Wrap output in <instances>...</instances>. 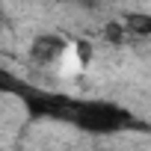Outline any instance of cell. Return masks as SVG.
<instances>
[{"label":"cell","mask_w":151,"mask_h":151,"mask_svg":"<svg viewBox=\"0 0 151 151\" xmlns=\"http://www.w3.org/2000/svg\"><path fill=\"white\" fill-rule=\"evenodd\" d=\"M68 124H74L83 133L92 136H113L122 130H145V124L122 104L104 101V98H74Z\"/></svg>","instance_id":"1"},{"label":"cell","mask_w":151,"mask_h":151,"mask_svg":"<svg viewBox=\"0 0 151 151\" xmlns=\"http://www.w3.org/2000/svg\"><path fill=\"white\" fill-rule=\"evenodd\" d=\"M65 39L62 36H50V33H45V36H39V39H33V45H30V59L33 62H39V65H53L62 53H65Z\"/></svg>","instance_id":"3"},{"label":"cell","mask_w":151,"mask_h":151,"mask_svg":"<svg viewBox=\"0 0 151 151\" xmlns=\"http://www.w3.org/2000/svg\"><path fill=\"white\" fill-rule=\"evenodd\" d=\"M122 27H124L127 36H136V39H148L151 36V18L145 12H127Z\"/></svg>","instance_id":"4"},{"label":"cell","mask_w":151,"mask_h":151,"mask_svg":"<svg viewBox=\"0 0 151 151\" xmlns=\"http://www.w3.org/2000/svg\"><path fill=\"white\" fill-rule=\"evenodd\" d=\"M0 92L18 98L21 107L27 110V116H30L33 122H65V124H68L74 98L59 95V92L39 89V86L21 80L18 74H12V71L3 68V65H0Z\"/></svg>","instance_id":"2"}]
</instances>
